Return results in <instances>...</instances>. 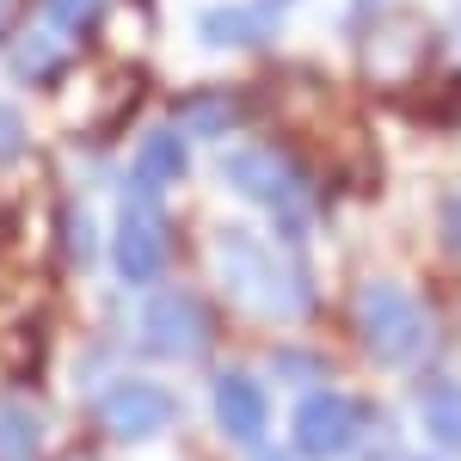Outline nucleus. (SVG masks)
<instances>
[{"mask_svg":"<svg viewBox=\"0 0 461 461\" xmlns=\"http://www.w3.org/2000/svg\"><path fill=\"white\" fill-rule=\"evenodd\" d=\"M357 332H363V345H369L375 363H412L430 339L425 308L400 284H363V295H357Z\"/></svg>","mask_w":461,"mask_h":461,"instance_id":"3","label":"nucleus"},{"mask_svg":"<svg viewBox=\"0 0 461 461\" xmlns=\"http://www.w3.org/2000/svg\"><path fill=\"white\" fill-rule=\"evenodd\" d=\"M449 240L461 247V203H449Z\"/></svg>","mask_w":461,"mask_h":461,"instance_id":"17","label":"nucleus"},{"mask_svg":"<svg viewBox=\"0 0 461 461\" xmlns=\"http://www.w3.org/2000/svg\"><path fill=\"white\" fill-rule=\"evenodd\" d=\"M142 339L160 357H203L210 351V308L191 289H160L142 314Z\"/></svg>","mask_w":461,"mask_h":461,"instance_id":"6","label":"nucleus"},{"mask_svg":"<svg viewBox=\"0 0 461 461\" xmlns=\"http://www.w3.org/2000/svg\"><path fill=\"white\" fill-rule=\"evenodd\" d=\"M173 393L160 388V382H111L105 400H99V425L111 437H123V443H148V437H160V430L173 425Z\"/></svg>","mask_w":461,"mask_h":461,"instance_id":"7","label":"nucleus"},{"mask_svg":"<svg viewBox=\"0 0 461 461\" xmlns=\"http://www.w3.org/2000/svg\"><path fill=\"white\" fill-rule=\"evenodd\" d=\"M167 221L154 210V197H130L123 215H117V234H111V258H117V277L123 284H160V271H167Z\"/></svg>","mask_w":461,"mask_h":461,"instance_id":"4","label":"nucleus"},{"mask_svg":"<svg viewBox=\"0 0 461 461\" xmlns=\"http://www.w3.org/2000/svg\"><path fill=\"white\" fill-rule=\"evenodd\" d=\"M185 167H191V154H185V130H148L130 173H136V191H142V197H160L167 185L185 178Z\"/></svg>","mask_w":461,"mask_h":461,"instance_id":"10","label":"nucleus"},{"mask_svg":"<svg viewBox=\"0 0 461 461\" xmlns=\"http://www.w3.org/2000/svg\"><path fill=\"white\" fill-rule=\"evenodd\" d=\"M99 6H105V0H43V19H50V32L80 37V32L99 25Z\"/></svg>","mask_w":461,"mask_h":461,"instance_id":"15","label":"nucleus"},{"mask_svg":"<svg viewBox=\"0 0 461 461\" xmlns=\"http://www.w3.org/2000/svg\"><path fill=\"white\" fill-rule=\"evenodd\" d=\"M295 0H228V6H203L197 13V37L215 43V50H247V43H265L277 32Z\"/></svg>","mask_w":461,"mask_h":461,"instance_id":"8","label":"nucleus"},{"mask_svg":"<svg viewBox=\"0 0 461 461\" xmlns=\"http://www.w3.org/2000/svg\"><path fill=\"white\" fill-rule=\"evenodd\" d=\"M351 6H357V13H363V6H375V0H351Z\"/></svg>","mask_w":461,"mask_h":461,"instance_id":"18","label":"nucleus"},{"mask_svg":"<svg viewBox=\"0 0 461 461\" xmlns=\"http://www.w3.org/2000/svg\"><path fill=\"white\" fill-rule=\"evenodd\" d=\"M221 178L252 197V203H265V210L277 215V228H284V240H302V228H308V210H314V191H308V173L277 154V148H228L221 154Z\"/></svg>","mask_w":461,"mask_h":461,"instance_id":"2","label":"nucleus"},{"mask_svg":"<svg viewBox=\"0 0 461 461\" xmlns=\"http://www.w3.org/2000/svg\"><path fill=\"white\" fill-rule=\"evenodd\" d=\"M419 412H425V430L449 449V456H461V388L456 382H430V388H419Z\"/></svg>","mask_w":461,"mask_h":461,"instance_id":"11","label":"nucleus"},{"mask_svg":"<svg viewBox=\"0 0 461 461\" xmlns=\"http://www.w3.org/2000/svg\"><path fill=\"white\" fill-rule=\"evenodd\" d=\"M62 68V37L56 32H25L13 43V74H25V80H50V74Z\"/></svg>","mask_w":461,"mask_h":461,"instance_id":"14","label":"nucleus"},{"mask_svg":"<svg viewBox=\"0 0 461 461\" xmlns=\"http://www.w3.org/2000/svg\"><path fill=\"white\" fill-rule=\"evenodd\" d=\"M363 437V406L351 393H308L295 406V449L308 461H339L351 456V443Z\"/></svg>","mask_w":461,"mask_h":461,"instance_id":"5","label":"nucleus"},{"mask_svg":"<svg viewBox=\"0 0 461 461\" xmlns=\"http://www.w3.org/2000/svg\"><path fill=\"white\" fill-rule=\"evenodd\" d=\"M215 425L228 430L234 443H258L265 425H271V400H265V388H258L252 375H240V369H228V375L215 382Z\"/></svg>","mask_w":461,"mask_h":461,"instance_id":"9","label":"nucleus"},{"mask_svg":"<svg viewBox=\"0 0 461 461\" xmlns=\"http://www.w3.org/2000/svg\"><path fill=\"white\" fill-rule=\"evenodd\" d=\"M234 123H240V105L228 93H197V99L178 105V130L185 136H228Z\"/></svg>","mask_w":461,"mask_h":461,"instance_id":"12","label":"nucleus"},{"mask_svg":"<svg viewBox=\"0 0 461 461\" xmlns=\"http://www.w3.org/2000/svg\"><path fill=\"white\" fill-rule=\"evenodd\" d=\"M43 456V430L25 406L0 400V461H37Z\"/></svg>","mask_w":461,"mask_h":461,"instance_id":"13","label":"nucleus"},{"mask_svg":"<svg viewBox=\"0 0 461 461\" xmlns=\"http://www.w3.org/2000/svg\"><path fill=\"white\" fill-rule=\"evenodd\" d=\"M215 265H221V284L234 289L247 308H258V314L295 320V314H308V302H314L308 277L289 271L277 258V247L258 240L252 228H221L215 234Z\"/></svg>","mask_w":461,"mask_h":461,"instance_id":"1","label":"nucleus"},{"mask_svg":"<svg viewBox=\"0 0 461 461\" xmlns=\"http://www.w3.org/2000/svg\"><path fill=\"white\" fill-rule=\"evenodd\" d=\"M25 154V117L13 105H0V167H13Z\"/></svg>","mask_w":461,"mask_h":461,"instance_id":"16","label":"nucleus"}]
</instances>
